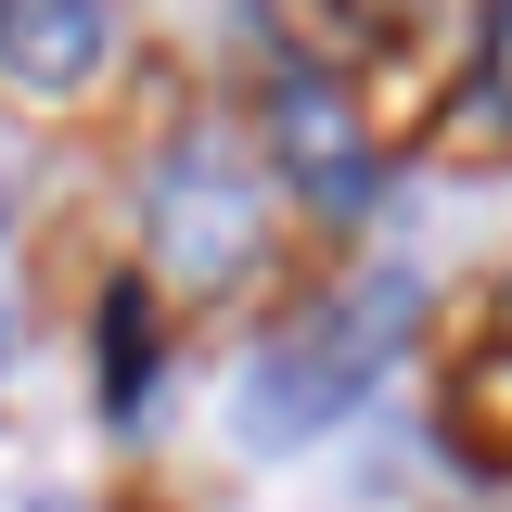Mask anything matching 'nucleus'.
Instances as JSON below:
<instances>
[{"mask_svg":"<svg viewBox=\"0 0 512 512\" xmlns=\"http://www.w3.org/2000/svg\"><path fill=\"white\" fill-rule=\"evenodd\" d=\"M474 77H487V116L512 128V0H487V52H474Z\"/></svg>","mask_w":512,"mask_h":512,"instance_id":"obj_5","label":"nucleus"},{"mask_svg":"<svg viewBox=\"0 0 512 512\" xmlns=\"http://www.w3.org/2000/svg\"><path fill=\"white\" fill-rule=\"evenodd\" d=\"M103 64V0H0V77L77 90Z\"/></svg>","mask_w":512,"mask_h":512,"instance_id":"obj_4","label":"nucleus"},{"mask_svg":"<svg viewBox=\"0 0 512 512\" xmlns=\"http://www.w3.org/2000/svg\"><path fill=\"white\" fill-rule=\"evenodd\" d=\"M244 256H256V180L218 154V141H192L180 167L154 180V269L205 295V282H231Z\"/></svg>","mask_w":512,"mask_h":512,"instance_id":"obj_2","label":"nucleus"},{"mask_svg":"<svg viewBox=\"0 0 512 512\" xmlns=\"http://www.w3.org/2000/svg\"><path fill=\"white\" fill-rule=\"evenodd\" d=\"M269 154H282V180L308 192L320 218H359V205H372V141L346 128V103H333L320 77H282V103H269Z\"/></svg>","mask_w":512,"mask_h":512,"instance_id":"obj_3","label":"nucleus"},{"mask_svg":"<svg viewBox=\"0 0 512 512\" xmlns=\"http://www.w3.org/2000/svg\"><path fill=\"white\" fill-rule=\"evenodd\" d=\"M397 320H410V282H372V295L320 308L308 333H282L269 359H244V384H231V436L269 448V461H282V448H308L333 410H359V384L384 372Z\"/></svg>","mask_w":512,"mask_h":512,"instance_id":"obj_1","label":"nucleus"}]
</instances>
